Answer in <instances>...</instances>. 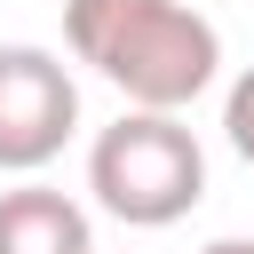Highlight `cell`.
Wrapping results in <instances>:
<instances>
[{
	"label": "cell",
	"mask_w": 254,
	"mask_h": 254,
	"mask_svg": "<svg viewBox=\"0 0 254 254\" xmlns=\"http://www.w3.org/2000/svg\"><path fill=\"white\" fill-rule=\"evenodd\" d=\"M79 127V87L64 56L8 40L0 48V175H40Z\"/></svg>",
	"instance_id": "3"
},
{
	"label": "cell",
	"mask_w": 254,
	"mask_h": 254,
	"mask_svg": "<svg viewBox=\"0 0 254 254\" xmlns=\"http://www.w3.org/2000/svg\"><path fill=\"white\" fill-rule=\"evenodd\" d=\"M0 254H95L87 206L56 183H16L0 190Z\"/></svg>",
	"instance_id": "4"
},
{
	"label": "cell",
	"mask_w": 254,
	"mask_h": 254,
	"mask_svg": "<svg viewBox=\"0 0 254 254\" xmlns=\"http://www.w3.org/2000/svg\"><path fill=\"white\" fill-rule=\"evenodd\" d=\"M222 135H230V151L254 167V71L230 79V95H222Z\"/></svg>",
	"instance_id": "5"
},
{
	"label": "cell",
	"mask_w": 254,
	"mask_h": 254,
	"mask_svg": "<svg viewBox=\"0 0 254 254\" xmlns=\"http://www.w3.org/2000/svg\"><path fill=\"white\" fill-rule=\"evenodd\" d=\"M64 40L135 111H190L222 71V32L183 0H64Z\"/></svg>",
	"instance_id": "1"
},
{
	"label": "cell",
	"mask_w": 254,
	"mask_h": 254,
	"mask_svg": "<svg viewBox=\"0 0 254 254\" xmlns=\"http://www.w3.org/2000/svg\"><path fill=\"white\" fill-rule=\"evenodd\" d=\"M198 254H254V238H214V246H198Z\"/></svg>",
	"instance_id": "6"
},
{
	"label": "cell",
	"mask_w": 254,
	"mask_h": 254,
	"mask_svg": "<svg viewBox=\"0 0 254 254\" xmlns=\"http://www.w3.org/2000/svg\"><path fill=\"white\" fill-rule=\"evenodd\" d=\"M87 190L127 230H167L206 198V151L183 111H119L87 151Z\"/></svg>",
	"instance_id": "2"
}]
</instances>
